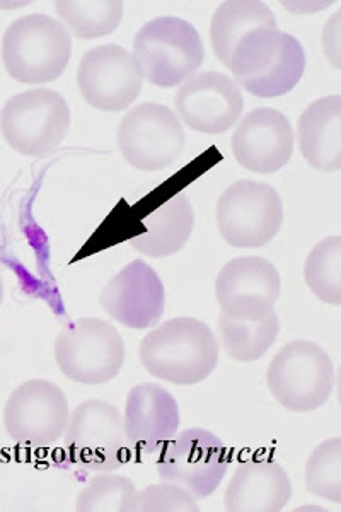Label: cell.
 <instances>
[{
    "label": "cell",
    "instance_id": "603a6c76",
    "mask_svg": "<svg viewBox=\"0 0 341 512\" xmlns=\"http://www.w3.org/2000/svg\"><path fill=\"white\" fill-rule=\"evenodd\" d=\"M220 342L231 359L239 362H255L272 349L280 333V320L273 311L258 321L232 320L220 316Z\"/></svg>",
    "mask_w": 341,
    "mask_h": 512
},
{
    "label": "cell",
    "instance_id": "44dd1931",
    "mask_svg": "<svg viewBox=\"0 0 341 512\" xmlns=\"http://www.w3.org/2000/svg\"><path fill=\"white\" fill-rule=\"evenodd\" d=\"M195 227V210L185 193L152 210L142 221V233L130 238V246L151 258H168L185 248Z\"/></svg>",
    "mask_w": 341,
    "mask_h": 512
},
{
    "label": "cell",
    "instance_id": "ac0fdd59",
    "mask_svg": "<svg viewBox=\"0 0 341 512\" xmlns=\"http://www.w3.org/2000/svg\"><path fill=\"white\" fill-rule=\"evenodd\" d=\"M180 424V405L161 384H137L128 393L123 425L130 448L159 453L178 434Z\"/></svg>",
    "mask_w": 341,
    "mask_h": 512
},
{
    "label": "cell",
    "instance_id": "cb8c5ba5",
    "mask_svg": "<svg viewBox=\"0 0 341 512\" xmlns=\"http://www.w3.org/2000/svg\"><path fill=\"white\" fill-rule=\"evenodd\" d=\"M55 9L65 30L81 40L110 35L125 14V6L118 0H62Z\"/></svg>",
    "mask_w": 341,
    "mask_h": 512
},
{
    "label": "cell",
    "instance_id": "484cf974",
    "mask_svg": "<svg viewBox=\"0 0 341 512\" xmlns=\"http://www.w3.org/2000/svg\"><path fill=\"white\" fill-rule=\"evenodd\" d=\"M306 487L324 501L341 502V439L323 441L309 454L306 463Z\"/></svg>",
    "mask_w": 341,
    "mask_h": 512
},
{
    "label": "cell",
    "instance_id": "ffe728a7",
    "mask_svg": "<svg viewBox=\"0 0 341 512\" xmlns=\"http://www.w3.org/2000/svg\"><path fill=\"white\" fill-rule=\"evenodd\" d=\"M297 140L309 166L323 173L341 168V96L331 94L307 106L297 123Z\"/></svg>",
    "mask_w": 341,
    "mask_h": 512
},
{
    "label": "cell",
    "instance_id": "e0dca14e",
    "mask_svg": "<svg viewBox=\"0 0 341 512\" xmlns=\"http://www.w3.org/2000/svg\"><path fill=\"white\" fill-rule=\"evenodd\" d=\"M237 163L260 175L289 164L294 154V128L282 111L256 108L239 122L231 139Z\"/></svg>",
    "mask_w": 341,
    "mask_h": 512
},
{
    "label": "cell",
    "instance_id": "9c48e42d",
    "mask_svg": "<svg viewBox=\"0 0 341 512\" xmlns=\"http://www.w3.org/2000/svg\"><path fill=\"white\" fill-rule=\"evenodd\" d=\"M215 219L222 238L234 248L272 243L284 224L280 193L263 181L239 180L220 195Z\"/></svg>",
    "mask_w": 341,
    "mask_h": 512
},
{
    "label": "cell",
    "instance_id": "83f0119b",
    "mask_svg": "<svg viewBox=\"0 0 341 512\" xmlns=\"http://www.w3.org/2000/svg\"><path fill=\"white\" fill-rule=\"evenodd\" d=\"M198 501L185 489L169 482L154 483L133 494L128 512H198Z\"/></svg>",
    "mask_w": 341,
    "mask_h": 512
},
{
    "label": "cell",
    "instance_id": "4316f807",
    "mask_svg": "<svg viewBox=\"0 0 341 512\" xmlns=\"http://www.w3.org/2000/svg\"><path fill=\"white\" fill-rule=\"evenodd\" d=\"M135 483L123 475H96L84 485L76 499L77 512H128Z\"/></svg>",
    "mask_w": 341,
    "mask_h": 512
},
{
    "label": "cell",
    "instance_id": "8992f818",
    "mask_svg": "<svg viewBox=\"0 0 341 512\" xmlns=\"http://www.w3.org/2000/svg\"><path fill=\"white\" fill-rule=\"evenodd\" d=\"M55 359L70 381L98 386L110 383L122 371L125 342L110 321L79 318L58 333Z\"/></svg>",
    "mask_w": 341,
    "mask_h": 512
},
{
    "label": "cell",
    "instance_id": "6da1fadb",
    "mask_svg": "<svg viewBox=\"0 0 341 512\" xmlns=\"http://www.w3.org/2000/svg\"><path fill=\"white\" fill-rule=\"evenodd\" d=\"M140 362L147 373L166 383H202L219 364V340L197 318H173L142 338Z\"/></svg>",
    "mask_w": 341,
    "mask_h": 512
},
{
    "label": "cell",
    "instance_id": "52a82bcc",
    "mask_svg": "<svg viewBox=\"0 0 341 512\" xmlns=\"http://www.w3.org/2000/svg\"><path fill=\"white\" fill-rule=\"evenodd\" d=\"M70 130V108L52 89H33L7 99L0 111V132L12 151L45 158Z\"/></svg>",
    "mask_w": 341,
    "mask_h": 512
},
{
    "label": "cell",
    "instance_id": "3957f363",
    "mask_svg": "<svg viewBox=\"0 0 341 512\" xmlns=\"http://www.w3.org/2000/svg\"><path fill=\"white\" fill-rule=\"evenodd\" d=\"M72 57V38L64 24L47 14L16 19L4 33L2 60L21 84H45L64 74Z\"/></svg>",
    "mask_w": 341,
    "mask_h": 512
},
{
    "label": "cell",
    "instance_id": "4fadbf2b",
    "mask_svg": "<svg viewBox=\"0 0 341 512\" xmlns=\"http://www.w3.org/2000/svg\"><path fill=\"white\" fill-rule=\"evenodd\" d=\"M282 289L277 267L261 256H239L227 262L215 279L222 315L258 321L275 311Z\"/></svg>",
    "mask_w": 341,
    "mask_h": 512
},
{
    "label": "cell",
    "instance_id": "7a4b0ae2",
    "mask_svg": "<svg viewBox=\"0 0 341 512\" xmlns=\"http://www.w3.org/2000/svg\"><path fill=\"white\" fill-rule=\"evenodd\" d=\"M227 69L237 86L256 98H280L304 76L306 53L299 40L285 31H251L237 43Z\"/></svg>",
    "mask_w": 341,
    "mask_h": 512
},
{
    "label": "cell",
    "instance_id": "5b68a950",
    "mask_svg": "<svg viewBox=\"0 0 341 512\" xmlns=\"http://www.w3.org/2000/svg\"><path fill=\"white\" fill-rule=\"evenodd\" d=\"M266 384L273 398L290 412H314L335 390V366L318 344L295 340L273 357Z\"/></svg>",
    "mask_w": 341,
    "mask_h": 512
},
{
    "label": "cell",
    "instance_id": "f1b7e54d",
    "mask_svg": "<svg viewBox=\"0 0 341 512\" xmlns=\"http://www.w3.org/2000/svg\"><path fill=\"white\" fill-rule=\"evenodd\" d=\"M341 12L336 11L323 30V48L326 57L335 69H340L341 57Z\"/></svg>",
    "mask_w": 341,
    "mask_h": 512
},
{
    "label": "cell",
    "instance_id": "2e32d148",
    "mask_svg": "<svg viewBox=\"0 0 341 512\" xmlns=\"http://www.w3.org/2000/svg\"><path fill=\"white\" fill-rule=\"evenodd\" d=\"M99 303L116 323L147 330L164 315L166 287L149 263L133 260L106 282Z\"/></svg>",
    "mask_w": 341,
    "mask_h": 512
},
{
    "label": "cell",
    "instance_id": "5bb4252c",
    "mask_svg": "<svg viewBox=\"0 0 341 512\" xmlns=\"http://www.w3.org/2000/svg\"><path fill=\"white\" fill-rule=\"evenodd\" d=\"M144 76L132 52L120 45H101L82 57L77 86L82 98L101 111H123L142 91Z\"/></svg>",
    "mask_w": 341,
    "mask_h": 512
},
{
    "label": "cell",
    "instance_id": "ba28073f",
    "mask_svg": "<svg viewBox=\"0 0 341 512\" xmlns=\"http://www.w3.org/2000/svg\"><path fill=\"white\" fill-rule=\"evenodd\" d=\"M65 453L84 472H115L128 460L123 415L106 400H86L70 412Z\"/></svg>",
    "mask_w": 341,
    "mask_h": 512
},
{
    "label": "cell",
    "instance_id": "7402d4cb",
    "mask_svg": "<svg viewBox=\"0 0 341 512\" xmlns=\"http://www.w3.org/2000/svg\"><path fill=\"white\" fill-rule=\"evenodd\" d=\"M277 28V19L265 2L258 0H231L220 4L210 24V41L215 57L229 64L237 43L251 31Z\"/></svg>",
    "mask_w": 341,
    "mask_h": 512
},
{
    "label": "cell",
    "instance_id": "7c38bea8",
    "mask_svg": "<svg viewBox=\"0 0 341 512\" xmlns=\"http://www.w3.org/2000/svg\"><path fill=\"white\" fill-rule=\"evenodd\" d=\"M69 417L64 391L45 379H31L18 386L4 408L7 434L26 448L53 446L64 437Z\"/></svg>",
    "mask_w": 341,
    "mask_h": 512
},
{
    "label": "cell",
    "instance_id": "9a60e30c",
    "mask_svg": "<svg viewBox=\"0 0 341 512\" xmlns=\"http://www.w3.org/2000/svg\"><path fill=\"white\" fill-rule=\"evenodd\" d=\"M174 105L178 118L191 130L226 134L243 115V91L232 77L222 72H198L181 84Z\"/></svg>",
    "mask_w": 341,
    "mask_h": 512
},
{
    "label": "cell",
    "instance_id": "277c9868",
    "mask_svg": "<svg viewBox=\"0 0 341 512\" xmlns=\"http://www.w3.org/2000/svg\"><path fill=\"white\" fill-rule=\"evenodd\" d=\"M133 57L144 79L159 88H174L197 74L205 50L193 24L174 16H162L137 31Z\"/></svg>",
    "mask_w": 341,
    "mask_h": 512
},
{
    "label": "cell",
    "instance_id": "8fae6325",
    "mask_svg": "<svg viewBox=\"0 0 341 512\" xmlns=\"http://www.w3.org/2000/svg\"><path fill=\"white\" fill-rule=\"evenodd\" d=\"M118 151L140 171L173 166L185 149V130L178 115L159 103H142L128 111L116 132Z\"/></svg>",
    "mask_w": 341,
    "mask_h": 512
},
{
    "label": "cell",
    "instance_id": "f546056e",
    "mask_svg": "<svg viewBox=\"0 0 341 512\" xmlns=\"http://www.w3.org/2000/svg\"><path fill=\"white\" fill-rule=\"evenodd\" d=\"M2 301H4V280H2V275H0V306H2Z\"/></svg>",
    "mask_w": 341,
    "mask_h": 512
},
{
    "label": "cell",
    "instance_id": "30bf717a",
    "mask_svg": "<svg viewBox=\"0 0 341 512\" xmlns=\"http://www.w3.org/2000/svg\"><path fill=\"white\" fill-rule=\"evenodd\" d=\"M229 460V449L214 432L190 427L178 432L159 451L157 477L185 489L197 501H203L224 482Z\"/></svg>",
    "mask_w": 341,
    "mask_h": 512
},
{
    "label": "cell",
    "instance_id": "d6986e66",
    "mask_svg": "<svg viewBox=\"0 0 341 512\" xmlns=\"http://www.w3.org/2000/svg\"><path fill=\"white\" fill-rule=\"evenodd\" d=\"M292 499V482L284 466L272 460L239 463L224 492L229 512L284 511Z\"/></svg>",
    "mask_w": 341,
    "mask_h": 512
},
{
    "label": "cell",
    "instance_id": "d4e9b609",
    "mask_svg": "<svg viewBox=\"0 0 341 512\" xmlns=\"http://www.w3.org/2000/svg\"><path fill=\"white\" fill-rule=\"evenodd\" d=\"M304 279L319 301L341 304V238L330 236L314 246L307 255Z\"/></svg>",
    "mask_w": 341,
    "mask_h": 512
}]
</instances>
